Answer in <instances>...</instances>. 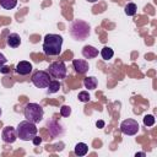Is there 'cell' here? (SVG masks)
<instances>
[{
  "instance_id": "cell-18",
  "label": "cell",
  "mask_w": 157,
  "mask_h": 157,
  "mask_svg": "<svg viewBox=\"0 0 157 157\" xmlns=\"http://www.w3.org/2000/svg\"><path fill=\"white\" fill-rule=\"evenodd\" d=\"M0 5L5 10H11L17 5V0H0Z\"/></svg>"
},
{
  "instance_id": "cell-20",
  "label": "cell",
  "mask_w": 157,
  "mask_h": 157,
  "mask_svg": "<svg viewBox=\"0 0 157 157\" xmlns=\"http://www.w3.org/2000/svg\"><path fill=\"white\" fill-rule=\"evenodd\" d=\"M77 98H78V101H80V102H83V103H86V102H88V101L91 99V97H90L88 92H86V91L80 92V93H78V96H77Z\"/></svg>"
},
{
  "instance_id": "cell-6",
  "label": "cell",
  "mask_w": 157,
  "mask_h": 157,
  "mask_svg": "<svg viewBox=\"0 0 157 157\" xmlns=\"http://www.w3.org/2000/svg\"><path fill=\"white\" fill-rule=\"evenodd\" d=\"M48 72L54 78H59V80L65 78V76H66V65L64 64V61H54L49 65Z\"/></svg>"
},
{
  "instance_id": "cell-26",
  "label": "cell",
  "mask_w": 157,
  "mask_h": 157,
  "mask_svg": "<svg viewBox=\"0 0 157 157\" xmlns=\"http://www.w3.org/2000/svg\"><path fill=\"white\" fill-rule=\"evenodd\" d=\"M7 69H9V67H5V66H4V67H0V71H1V72H7Z\"/></svg>"
},
{
  "instance_id": "cell-13",
  "label": "cell",
  "mask_w": 157,
  "mask_h": 157,
  "mask_svg": "<svg viewBox=\"0 0 157 157\" xmlns=\"http://www.w3.org/2000/svg\"><path fill=\"white\" fill-rule=\"evenodd\" d=\"M6 42H7V45H9V47H11V48H17V47L21 44V38H20V36H18L17 33H10V34L7 36Z\"/></svg>"
},
{
  "instance_id": "cell-10",
  "label": "cell",
  "mask_w": 157,
  "mask_h": 157,
  "mask_svg": "<svg viewBox=\"0 0 157 157\" xmlns=\"http://www.w3.org/2000/svg\"><path fill=\"white\" fill-rule=\"evenodd\" d=\"M72 65H74L75 71L78 72V74H86L88 71V69H90L88 63L86 60H83V59H75L72 61Z\"/></svg>"
},
{
  "instance_id": "cell-27",
  "label": "cell",
  "mask_w": 157,
  "mask_h": 157,
  "mask_svg": "<svg viewBox=\"0 0 157 157\" xmlns=\"http://www.w3.org/2000/svg\"><path fill=\"white\" fill-rule=\"evenodd\" d=\"M135 156H142V157H145V156H146V153H145V152H137Z\"/></svg>"
},
{
  "instance_id": "cell-3",
  "label": "cell",
  "mask_w": 157,
  "mask_h": 157,
  "mask_svg": "<svg viewBox=\"0 0 157 157\" xmlns=\"http://www.w3.org/2000/svg\"><path fill=\"white\" fill-rule=\"evenodd\" d=\"M37 126L34 123L29 121V120H23L17 125L16 132H17V137H20L23 141H29L32 140L36 135H37Z\"/></svg>"
},
{
  "instance_id": "cell-14",
  "label": "cell",
  "mask_w": 157,
  "mask_h": 157,
  "mask_svg": "<svg viewBox=\"0 0 157 157\" xmlns=\"http://www.w3.org/2000/svg\"><path fill=\"white\" fill-rule=\"evenodd\" d=\"M74 152L76 156H85L88 152V146L85 142H78V144H76Z\"/></svg>"
},
{
  "instance_id": "cell-16",
  "label": "cell",
  "mask_w": 157,
  "mask_h": 157,
  "mask_svg": "<svg viewBox=\"0 0 157 157\" xmlns=\"http://www.w3.org/2000/svg\"><path fill=\"white\" fill-rule=\"evenodd\" d=\"M59 90H60V82H59L58 80H53V81L49 82L47 92H48V93H55V92H58Z\"/></svg>"
},
{
  "instance_id": "cell-24",
  "label": "cell",
  "mask_w": 157,
  "mask_h": 157,
  "mask_svg": "<svg viewBox=\"0 0 157 157\" xmlns=\"http://www.w3.org/2000/svg\"><path fill=\"white\" fill-rule=\"evenodd\" d=\"M6 61H7V59L4 56V54L0 53V67H2V66L6 64Z\"/></svg>"
},
{
  "instance_id": "cell-9",
  "label": "cell",
  "mask_w": 157,
  "mask_h": 157,
  "mask_svg": "<svg viewBox=\"0 0 157 157\" xmlns=\"http://www.w3.org/2000/svg\"><path fill=\"white\" fill-rule=\"evenodd\" d=\"M15 71H16L18 75L26 76V75H28V74L32 71V64H31L29 61H25V60H22V61H20V63L16 65Z\"/></svg>"
},
{
  "instance_id": "cell-17",
  "label": "cell",
  "mask_w": 157,
  "mask_h": 157,
  "mask_svg": "<svg viewBox=\"0 0 157 157\" xmlns=\"http://www.w3.org/2000/svg\"><path fill=\"white\" fill-rule=\"evenodd\" d=\"M101 55H102V58H103L104 60H109V59L113 58L114 52H113L112 48H109V47H104V48L101 50Z\"/></svg>"
},
{
  "instance_id": "cell-23",
  "label": "cell",
  "mask_w": 157,
  "mask_h": 157,
  "mask_svg": "<svg viewBox=\"0 0 157 157\" xmlns=\"http://www.w3.org/2000/svg\"><path fill=\"white\" fill-rule=\"evenodd\" d=\"M32 141H33V144H34L36 146H38V145L42 142V137H39V136H37V135H36V136L32 139Z\"/></svg>"
},
{
  "instance_id": "cell-25",
  "label": "cell",
  "mask_w": 157,
  "mask_h": 157,
  "mask_svg": "<svg viewBox=\"0 0 157 157\" xmlns=\"http://www.w3.org/2000/svg\"><path fill=\"white\" fill-rule=\"evenodd\" d=\"M96 125H97V128L102 129V128H104V121H103V120H98V121L96 123Z\"/></svg>"
},
{
  "instance_id": "cell-5",
  "label": "cell",
  "mask_w": 157,
  "mask_h": 157,
  "mask_svg": "<svg viewBox=\"0 0 157 157\" xmlns=\"http://www.w3.org/2000/svg\"><path fill=\"white\" fill-rule=\"evenodd\" d=\"M31 80H32V83H33L36 87H38V88H45V87H48L49 82L52 81L49 72L43 71V70L36 71V72L32 75V78H31Z\"/></svg>"
},
{
  "instance_id": "cell-1",
  "label": "cell",
  "mask_w": 157,
  "mask_h": 157,
  "mask_svg": "<svg viewBox=\"0 0 157 157\" xmlns=\"http://www.w3.org/2000/svg\"><path fill=\"white\" fill-rule=\"evenodd\" d=\"M61 45H63V37L59 34L49 33L44 37L43 52L48 56H55L61 53Z\"/></svg>"
},
{
  "instance_id": "cell-7",
  "label": "cell",
  "mask_w": 157,
  "mask_h": 157,
  "mask_svg": "<svg viewBox=\"0 0 157 157\" xmlns=\"http://www.w3.org/2000/svg\"><path fill=\"white\" fill-rule=\"evenodd\" d=\"M120 130L124 135L132 136V135L137 134V131H139V123L134 119H125L120 124Z\"/></svg>"
},
{
  "instance_id": "cell-8",
  "label": "cell",
  "mask_w": 157,
  "mask_h": 157,
  "mask_svg": "<svg viewBox=\"0 0 157 157\" xmlns=\"http://www.w3.org/2000/svg\"><path fill=\"white\" fill-rule=\"evenodd\" d=\"M1 137L5 142L7 144H12L16 141L17 139V132H16V129L12 128V126H5L2 132H1Z\"/></svg>"
},
{
  "instance_id": "cell-21",
  "label": "cell",
  "mask_w": 157,
  "mask_h": 157,
  "mask_svg": "<svg viewBox=\"0 0 157 157\" xmlns=\"http://www.w3.org/2000/svg\"><path fill=\"white\" fill-rule=\"evenodd\" d=\"M144 124L146 126H152L155 124V117L153 115H145L144 118Z\"/></svg>"
},
{
  "instance_id": "cell-29",
  "label": "cell",
  "mask_w": 157,
  "mask_h": 157,
  "mask_svg": "<svg viewBox=\"0 0 157 157\" xmlns=\"http://www.w3.org/2000/svg\"><path fill=\"white\" fill-rule=\"evenodd\" d=\"M0 117H1V108H0Z\"/></svg>"
},
{
  "instance_id": "cell-28",
  "label": "cell",
  "mask_w": 157,
  "mask_h": 157,
  "mask_svg": "<svg viewBox=\"0 0 157 157\" xmlns=\"http://www.w3.org/2000/svg\"><path fill=\"white\" fill-rule=\"evenodd\" d=\"M87 1H88V2H96L97 0H87Z\"/></svg>"
},
{
  "instance_id": "cell-12",
  "label": "cell",
  "mask_w": 157,
  "mask_h": 157,
  "mask_svg": "<svg viewBox=\"0 0 157 157\" xmlns=\"http://www.w3.org/2000/svg\"><path fill=\"white\" fill-rule=\"evenodd\" d=\"M82 55L86 59H93L98 55V49H96L92 45H85L83 49H82Z\"/></svg>"
},
{
  "instance_id": "cell-15",
  "label": "cell",
  "mask_w": 157,
  "mask_h": 157,
  "mask_svg": "<svg viewBox=\"0 0 157 157\" xmlns=\"http://www.w3.org/2000/svg\"><path fill=\"white\" fill-rule=\"evenodd\" d=\"M83 85L88 90H94L97 87V78L94 76H87L83 80Z\"/></svg>"
},
{
  "instance_id": "cell-22",
  "label": "cell",
  "mask_w": 157,
  "mask_h": 157,
  "mask_svg": "<svg viewBox=\"0 0 157 157\" xmlns=\"http://www.w3.org/2000/svg\"><path fill=\"white\" fill-rule=\"evenodd\" d=\"M71 114V108L69 107V105H63L61 108H60V115H63V117H69Z\"/></svg>"
},
{
  "instance_id": "cell-19",
  "label": "cell",
  "mask_w": 157,
  "mask_h": 157,
  "mask_svg": "<svg viewBox=\"0 0 157 157\" xmlns=\"http://www.w3.org/2000/svg\"><path fill=\"white\" fill-rule=\"evenodd\" d=\"M124 11H125V13H126L128 16H134V15L136 13V11H137V6H136L134 2H129V4L125 6Z\"/></svg>"
},
{
  "instance_id": "cell-4",
  "label": "cell",
  "mask_w": 157,
  "mask_h": 157,
  "mask_svg": "<svg viewBox=\"0 0 157 157\" xmlns=\"http://www.w3.org/2000/svg\"><path fill=\"white\" fill-rule=\"evenodd\" d=\"M23 114H25V118L27 120L36 124V123H39L43 119L44 110H43L42 105H39L38 103H28L25 107Z\"/></svg>"
},
{
  "instance_id": "cell-2",
  "label": "cell",
  "mask_w": 157,
  "mask_h": 157,
  "mask_svg": "<svg viewBox=\"0 0 157 157\" xmlns=\"http://www.w3.org/2000/svg\"><path fill=\"white\" fill-rule=\"evenodd\" d=\"M70 34L76 40H83L90 36V25L82 20H75L70 25Z\"/></svg>"
},
{
  "instance_id": "cell-11",
  "label": "cell",
  "mask_w": 157,
  "mask_h": 157,
  "mask_svg": "<svg viewBox=\"0 0 157 157\" xmlns=\"http://www.w3.org/2000/svg\"><path fill=\"white\" fill-rule=\"evenodd\" d=\"M48 129H49V132L52 134V136H58V135H63L64 130L63 128L60 126V124H58L55 120H50L48 121Z\"/></svg>"
}]
</instances>
